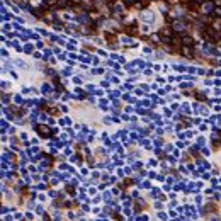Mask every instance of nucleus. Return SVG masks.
<instances>
[{
    "label": "nucleus",
    "instance_id": "f257e3e1",
    "mask_svg": "<svg viewBox=\"0 0 221 221\" xmlns=\"http://www.w3.org/2000/svg\"><path fill=\"white\" fill-rule=\"evenodd\" d=\"M182 39V46H192L194 44V39L190 36H184V37H180Z\"/></svg>",
    "mask_w": 221,
    "mask_h": 221
},
{
    "label": "nucleus",
    "instance_id": "f03ea898",
    "mask_svg": "<svg viewBox=\"0 0 221 221\" xmlns=\"http://www.w3.org/2000/svg\"><path fill=\"white\" fill-rule=\"evenodd\" d=\"M182 53H184V56H187V58H192V48L189 46H182Z\"/></svg>",
    "mask_w": 221,
    "mask_h": 221
},
{
    "label": "nucleus",
    "instance_id": "7ed1b4c3",
    "mask_svg": "<svg viewBox=\"0 0 221 221\" xmlns=\"http://www.w3.org/2000/svg\"><path fill=\"white\" fill-rule=\"evenodd\" d=\"M37 131H41V136H48V131L49 129L44 128V126H37Z\"/></svg>",
    "mask_w": 221,
    "mask_h": 221
},
{
    "label": "nucleus",
    "instance_id": "20e7f679",
    "mask_svg": "<svg viewBox=\"0 0 221 221\" xmlns=\"http://www.w3.org/2000/svg\"><path fill=\"white\" fill-rule=\"evenodd\" d=\"M126 33H129V34H134V33H136V26H131V27H126Z\"/></svg>",
    "mask_w": 221,
    "mask_h": 221
},
{
    "label": "nucleus",
    "instance_id": "39448f33",
    "mask_svg": "<svg viewBox=\"0 0 221 221\" xmlns=\"http://www.w3.org/2000/svg\"><path fill=\"white\" fill-rule=\"evenodd\" d=\"M124 2H126V5H133V3H134L136 0H124Z\"/></svg>",
    "mask_w": 221,
    "mask_h": 221
},
{
    "label": "nucleus",
    "instance_id": "423d86ee",
    "mask_svg": "<svg viewBox=\"0 0 221 221\" xmlns=\"http://www.w3.org/2000/svg\"><path fill=\"white\" fill-rule=\"evenodd\" d=\"M216 16H220V17H221V7H218V9H216Z\"/></svg>",
    "mask_w": 221,
    "mask_h": 221
}]
</instances>
